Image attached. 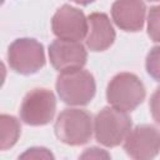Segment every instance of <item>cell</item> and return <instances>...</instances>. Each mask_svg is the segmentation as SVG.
Masks as SVG:
<instances>
[{"label": "cell", "mask_w": 160, "mask_h": 160, "mask_svg": "<svg viewBox=\"0 0 160 160\" xmlns=\"http://www.w3.org/2000/svg\"><path fill=\"white\" fill-rule=\"evenodd\" d=\"M56 91L60 100L68 105H86L95 95V79L92 74L82 69L61 71L56 80Z\"/></svg>", "instance_id": "cell-1"}, {"label": "cell", "mask_w": 160, "mask_h": 160, "mask_svg": "<svg viewBox=\"0 0 160 160\" xmlns=\"http://www.w3.org/2000/svg\"><path fill=\"white\" fill-rule=\"evenodd\" d=\"M131 130V119L126 111L106 106L101 109L94 120L95 139L104 146L120 145Z\"/></svg>", "instance_id": "cell-2"}, {"label": "cell", "mask_w": 160, "mask_h": 160, "mask_svg": "<svg viewBox=\"0 0 160 160\" xmlns=\"http://www.w3.org/2000/svg\"><path fill=\"white\" fill-rule=\"evenodd\" d=\"M106 98L111 106L129 112L136 109L145 99V88L136 75L120 72L110 80Z\"/></svg>", "instance_id": "cell-3"}, {"label": "cell", "mask_w": 160, "mask_h": 160, "mask_svg": "<svg viewBox=\"0 0 160 160\" xmlns=\"http://www.w3.org/2000/svg\"><path fill=\"white\" fill-rule=\"evenodd\" d=\"M92 118L80 109H65L60 112L55 122V134L58 139L71 146L88 142L92 135Z\"/></svg>", "instance_id": "cell-4"}, {"label": "cell", "mask_w": 160, "mask_h": 160, "mask_svg": "<svg viewBox=\"0 0 160 160\" xmlns=\"http://www.w3.org/2000/svg\"><path fill=\"white\" fill-rule=\"evenodd\" d=\"M8 61L10 68L18 74H35L45 65L44 46L31 38L16 39L9 46Z\"/></svg>", "instance_id": "cell-5"}, {"label": "cell", "mask_w": 160, "mask_h": 160, "mask_svg": "<svg viewBox=\"0 0 160 160\" xmlns=\"http://www.w3.org/2000/svg\"><path fill=\"white\" fill-rule=\"evenodd\" d=\"M55 110L56 99L52 91L36 88L25 95L20 106V118L26 125H46L52 120Z\"/></svg>", "instance_id": "cell-6"}, {"label": "cell", "mask_w": 160, "mask_h": 160, "mask_svg": "<svg viewBox=\"0 0 160 160\" xmlns=\"http://www.w3.org/2000/svg\"><path fill=\"white\" fill-rule=\"evenodd\" d=\"M51 28L59 39L80 41L88 35L89 22L81 10L70 5H62L54 14Z\"/></svg>", "instance_id": "cell-7"}, {"label": "cell", "mask_w": 160, "mask_h": 160, "mask_svg": "<svg viewBox=\"0 0 160 160\" xmlns=\"http://www.w3.org/2000/svg\"><path fill=\"white\" fill-rule=\"evenodd\" d=\"M124 149L132 159H152L160 150V134L151 125H138L125 138Z\"/></svg>", "instance_id": "cell-8"}, {"label": "cell", "mask_w": 160, "mask_h": 160, "mask_svg": "<svg viewBox=\"0 0 160 160\" xmlns=\"http://www.w3.org/2000/svg\"><path fill=\"white\" fill-rule=\"evenodd\" d=\"M49 58L51 65L58 71L81 69L86 64L88 54L80 41L58 39L49 46Z\"/></svg>", "instance_id": "cell-9"}, {"label": "cell", "mask_w": 160, "mask_h": 160, "mask_svg": "<svg viewBox=\"0 0 160 160\" xmlns=\"http://www.w3.org/2000/svg\"><path fill=\"white\" fill-rule=\"evenodd\" d=\"M146 6L142 0H115L111 6L114 22L125 31H139L144 26Z\"/></svg>", "instance_id": "cell-10"}, {"label": "cell", "mask_w": 160, "mask_h": 160, "mask_svg": "<svg viewBox=\"0 0 160 160\" xmlns=\"http://www.w3.org/2000/svg\"><path fill=\"white\" fill-rule=\"evenodd\" d=\"M88 22L86 46L91 51H104L109 49L115 40V30L108 15L104 12H92L89 15Z\"/></svg>", "instance_id": "cell-11"}, {"label": "cell", "mask_w": 160, "mask_h": 160, "mask_svg": "<svg viewBox=\"0 0 160 160\" xmlns=\"http://www.w3.org/2000/svg\"><path fill=\"white\" fill-rule=\"evenodd\" d=\"M20 124L11 116L2 114L0 116V149L8 150L15 145L20 136Z\"/></svg>", "instance_id": "cell-12"}, {"label": "cell", "mask_w": 160, "mask_h": 160, "mask_svg": "<svg viewBox=\"0 0 160 160\" xmlns=\"http://www.w3.org/2000/svg\"><path fill=\"white\" fill-rule=\"evenodd\" d=\"M148 35L155 42H160V5L152 6L148 15Z\"/></svg>", "instance_id": "cell-13"}, {"label": "cell", "mask_w": 160, "mask_h": 160, "mask_svg": "<svg viewBox=\"0 0 160 160\" xmlns=\"http://www.w3.org/2000/svg\"><path fill=\"white\" fill-rule=\"evenodd\" d=\"M146 71L156 81H160V46H154L146 56Z\"/></svg>", "instance_id": "cell-14"}, {"label": "cell", "mask_w": 160, "mask_h": 160, "mask_svg": "<svg viewBox=\"0 0 160 160\" xmlns=\"http://www.w3.org/2000/svg\"><path fill=\"white\" fill-rule=\"evenodd\" d=\"M20 159H54V155L45 148H31L19 156Z\"/></svg>", "instance_id": "cell-15"}, {"label": "cell", "mask_w": 160, "mask_h": 160, "mask_svg": "<svg viewBox=\"0 0 160 160\" xmlns=\"http://www.w3.org/2000/svg\"><path fill=\"white\" fill-rule=\"evenodd\" d=\"M150 111L152 119L160 124V88H158L150 98Z\"/></svg>", "instance_id": "cell-16"}, {"label": "cell", "mask_w": 160, "mask_h": 160, "mask_svg": "<svg viewBox=\"0 0 160 160\" xmlns=\"http://www.w3.org/2000/svg\"><path fill=\"white\" fill-rule=\"evenodd\" d=\"M81 159H100V158H110L109 154H106L104 150L101 149H98V148H90V149H86L85 152L80 156Z\"/></svg>", "instance_id": "cell-17"}, {"label": "cell", "mask_w": 160, "mask_h": 160, "mask_svg": "<svg viewBox=\"0 0 160 160\" xmlns=\"http://www.w3.org/2000/svg\"><path fill=\"white\" fill-rule=\"evenodd\" d=\"M71 1H74V2H76V4H79V5H89V4H91L94 0H71Z\"/></svg>", "instance_id": "cell-18"}, {"label": "cell", "mask_w": 160, "mask_h": 160, "mask_svg": "<svg viewBox=\"0 0 160 160\" xmlns=\"http://www.w3.org/2000/svg\"><path fill=\"white\" fill-rule=\"evenodd\" d=\"M149 1H160V0H149Z\"/></svg>", "instance_id": "cell-19"}]
</instances>
